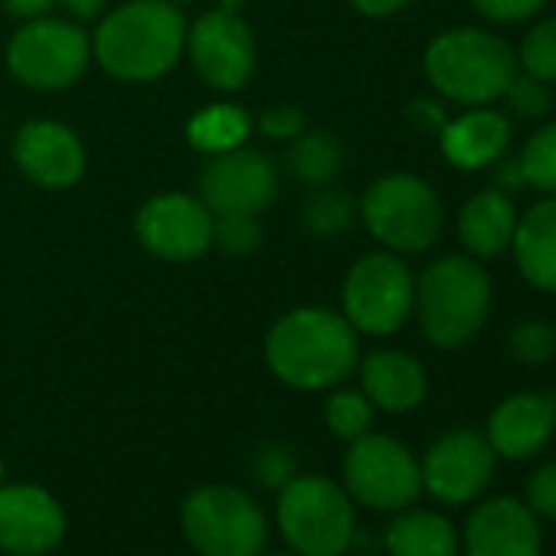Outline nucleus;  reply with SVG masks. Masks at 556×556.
<instances>
[{
	"instance_id": "obj_1",
	"label": "nucleus",
	"mask_w": 556,
	"mask_h": 556,
	"mask_svg": "<svg viewBox=\"0 0 556 556\" xmlns=\"http://www.w3.org/2000/svg\"><path fill=\"white\" fill-rule=\"evenodd\" d=\"M361 357L351 321L328 308H295L278 318L265 341L271 374L295 390H325L341 383Z\"/></svg>"
},
{
	"instance_id": "obj_2",
	"label": "nucleus",
	"mask_w": 556,
	"mask_h": 556,
	"mask_svg": "<svg viewBox=\"0 0 556 556\" xmlns=\"http://www.w3.org/2000/svg\"><path fill=\"white\" fill-rule=\"evenodd\" d=\"M187 24L170 0H131L96 30L92 50L105 73L125 83L164 76L184 53Z\"/></svg>"
},
{
	"instance_id": "obj_3",
	"label": "nucleus",
	"mask_w": 556,
	"mask_h": 556,
	"mask_svg": "<svg viewBox=\"0 0 556 556\" xmlns=\"http://www.w3.org/2000/svg\"><path fill=\"white\" fill-rule=\"evenodd\" d=\"M413 312L426 341L439 351H458L478 338L491 312V275L471 255H442L416 282Z\"/></svg>"
},
{
	"instance_id": "obj_4",
	"label": "nucleus",
	"mask_w": 556,
	"mask_h": 556,
	"mask_svg": "<svg viewBox=\"0 0 556 556\" xmlns=\"http://www.w3.org/2000/svg\"><path fill=\"white\" fill-rule=\"evenodd\" d=\"M426 79L432 89L455 105H494L504 99L510 79L517 76V53L488 30L452 27L439 34L426 50Z\"/></svg>"
},
{
	"instance_id": "obj_5",
	"label": "nucleus",
	"mask_w": 556,
	"mask_h": 556,
	"mask_svg": "<svg viewBox=\"0 0 556 556\" xmlns=\"http://www.w3.org/2000/svg\"><path fill=\"white\" fill-rule=\"evenodd\" d=\"M278 527L302 556H341L357 533L354 497L325 475L289 478L278 491Z\"/></svg>"
},
{
	"instance_id": "obj_6",
	"label": "nucleus",
	"mask_w": 556,
	"mask_h": 556,
	"mask_svg": "<svg viewBox=\"0 0 556 556\" xmlns=\"http://www.w3.org/2000/svg\"><path fill=\"white\" fill-rule=\"evenodd\" d=\"M361 216L377 242L393 252H426L442 232V200L416 174H387L370 184Z\"/></svg>"
},
{
	"instance_id": "obj_7",
	"label": "nucleus",
	"mask_w": 556,
	"mask_h": 556,
	"mask_svg": "<svg viewBox=\"0 0 556 556\" xmlns=\"http://www.w3.org/2000/svg\"><path fill=\"white\" fill-rule=\"evenodd\" d=\"M184 533L200 556H262L268 523L262 507L232 484H203L184 501Z\"/></svg>"
},
{
	"instance_id": "obj_8",
	"label": "nucleus",
	"mask_w": 556,
	"mask_h": 556,
	"mask_svg": "<svg viewBox=\"0 0 556 556\" xmlns=\"http://www.w3.org/2000/svg\"><path fill=\"white\" fill-rule=\"evenodd\" d=\"M344 318L354 331L387 338L396 334L416 302V278L396 252H370L357 258L344 278Z\"/></svg>"
},
{
	"instance_id": "obj_9",
	"label": "nucleus",
	"mask_w": 556,
	"mask_h": 556,
	"mask_svg": "<svg viewBox=\"0 0 556 556\" xmlns=\"http://www.w3.org/2000/svg\"><path fill=\"white\" fill-rule=\"evenodd\" d=\"M344 491L370 510L396 514L422 494L419 458L400 439L367 432L344 455Z\"/></svg>"
},
{
	"instance_id": "obj_10",
	"label": "nucleus",
	"mask_w": 556,
	"mask_h": 556,
	"mask_svg": "<svg viewBox=\"0 0 556 556\" xmlns=\"http://www.w3.org/2000/svg\"><path fill=\"white\" fill-rule=\"evenodd\" d=\"M497 455L478 429L442 432L422 455V491L445 507H462L481 497L494 478Z\"/></svg>"
},
{
	"instance_id": "obj_11",
	"label": "nucleus",
	"mask_w": 556,
	"mask_h": 556,
	"mask_svg": "<svg viewBox=\"0 0 556 556\" xmlns=\"http://www.w3.org/2000/svg\"><path fill=\"white\" fill-rule=\"evenodd\" d=\"M8 63L34 89H66L89 66V40L70 21H30L14 34Z\"/></svg>"
},
{
	"instance_id": "obj_12",
	"label": "nucleus",
	"mask_w": 556,
	"mask_h": 556,
	"mask_svg": "<svg viewBox=\"0 0 556 556\" xmlns=\"http://www.w3.org/2000/svg\"><path fill=\"white\" fill-rule=\"evenodd\" d=\"M278 190L275 164L258 151L213 154L200 170V200L213 216H258Z\"/></svg>"
},
{
	"instance_id": "obj_13",
	"label": "nucleus",
	"mask_w": 556,
	"mask_h": 556,
	"mask_svg": "<svg viewBox=\"0 0 556 556\" xmlns=\"http://www.w3.org/2000/svg\"><path fill=\"white\" fill-rule=\"evenodd\" d=\"M135 232L151 255L164 262H190L213 245V213L200 197L161 193L141 206Z\"/></svg>"
},
{
	"instance_id": "obj_14",
	"label": "nucleus",
	"mask_w": 556,
	"mask_h": 556,
	"mask_svg": "<svg viewBox=\"0 0 556 556\" xmlns=\"http://www.w3.org/2000/svg\"><path fill=\"white\" fill-rule=\"evenodd\" d=\"M187 50L203 83L223 92L242 89L255 70L252 34L232 11L203 14L187 34Z\"/></svg>"
},
{
	"instance_id": "obj_15",
	"label": "nucleus",
	"mask_w": 556,
	"mask_h": 556,
	"mask_svg": "<svg viewBox=\"0 0 556 556\" xmlns=\"http://www.w3.org/2000/svg\"><path fill=\"white\" fill-rule=\"evenodd\" d=\"M543 520L510 494L481 501L462 530L465 556H540L543 553Z\"/></svg>"
},
{
	"instance_id": "obj_16",
	"label": "nucleus",
	"mask_w": 556,
	"mask_h": 556,
	"mask_svg": "<svg viewBox=\"0 0 556 556\" xmlns=\"http://www.w3.org/2000/svg\"><path fill=\"white\" fill-rule=\"evenodd\" d=\"M66 536L60 501L37 484H0V549L11 556H43Z\"/></svg>"
},
{
	"instance_id": "obj_17",
	"label": "nucleus",
	"mask_w": 556,
	"mask_h": 556,
	"mask_svg": "<svg viewBox=\"0 0 556 556\" xmlns=\"http://www.w3.org/2000/svg\"><path fill=\"white\" fill-rule=\"evenodd\" d=\"M556 435V393H510L504 396L484 426V439L497 458L527 462L536 458Z\"/></svg>"
},
{
	"instance_id": "obj_18",
	"label": "nucleus",
	"mask_w": 556,
	"mask_h": 556,
	"mask_svg": "<svg viewBox=\"0 0 556 556\" xmlns=\"http://www.w3.org/2000/svg\"><path fill=\"white\" fill-rule=\"evenodd\" d=\"M17 167L47 190L73 187L86 170L83 141L60 122H30L14 138Z\"/></svg>"
},
{
	"instance_id": "obj_19",
	"label": "nucleus",
	"mask_w": 556,
	"mask_h": 556,
	"mask_svg": "<svg viewBox=\"0 0 556 556\" xmlns=\"http://www.w3.org/2000/svg\"><path fill=\"white\" fill-rule=\"evenodd\" d=\"M439 148L445 161L458 170H484L501 161L510 148V122L504 112L478 105L448 118L439 131Z\"/></svg>"
},
{
	"instance_id": "obj_20",
	"label": "nucleus",
	"mask_w": 556,
	"mask_h": 556,
	"mask_svg": "<svg viewBox=\"0 0 556 556\" xmlns=\"http://www.w3.org/2000/svg\"><path fill=\"white\" fill-rule=\"evenodd\" d=\"M361 383L374 409H383L393 416L413 413L426 400V390H429L422 364L403 351L367 354L361 364Z\"/></svg>"
},
{
	"instance_id": "obj_21",
	"label": "nucleus",
	"mask_w": 556,
	"mask_h": 556,
	"mask_svg": "<svg viewBox=\"0 0 556 556\" xmlns=\"http://www.w3.org/2000/svg\"><path fill=\"white\" fill-rule=\"evenodd\" d=\"M517 219L520 213L514 206V197L497 187H488L465 200L458 213V239L471 258H497L510 249Z\"/></svg>"
},
{
	"instance_id": "obj_22",
	"label": "nucleus",
	"mask_w": 556,
	"mask_h": 556,
	"mask_svg": "<svg viewBox=\"0 0 556 556\" xmlns=\"http://www.w3.org/2000/svg\"><path fill=\"white\" fill-rule=\"evenodd\" d=\"M510 249L523 282L556 295V197H543L520 213Z\"/></svg>"
},
{
	"instance_id": "obj_23",
	"label": "nucleus",
	"mask_w": 556,
	"mask_h": 556,
	"mask_svg": "<svg viewBox=\"0 0 556 556\" xmlns=\"http://www.w3.org/2000/svg\"><path fill=\"white\" fill-rule=\"evenodd\" d=\"M383 546L390 556H458L462 540L448 517L422 507H403L383 530Z\"/></svg>"
},
{
	"instance_id": "obj_24",
	"label": "nucleus",
	"mask_w": 556,
	"mask_h": 556,
	"mask_svg": "<svg viewBox=\"0 0 556 556\" xmlns=\"http://www.w3.org/2000/svg\"><path fill=\"white\" fill-rule=\"evenodd\" d=\"M249 115L236 105H206L203 112H197L187 122V141L203 151V154H226L242 148V141L249 138Z\"/></svg>"
},
{
	"instance_id": "obj_25",
	"label": "nucleus",
	"mask_w": 556,
	"mask_h": 556,
	"mask_svg": "<svg viewBox=\"0 0 556 556\" xmlns=\"http://www.w3.org/2000/svg\"><path fill=\"white\" fill-rule=\"evenodd\" d=\"M289 170L305 180V184H328L338 170H341V144L325 135V131H312V135H299L292 138L289 148Z\"/></svg>"
},
{
	"instance_id": "obj_26",
	"label": "nucleus",
	"mask_w": 556,
	"mask_h": 556,
	"mask_svg": "<svg viewBox=\"0 0 556 556\" xmlns=\"http://www.w3.org/2000/svg\"><path fill=\"white\" fill-rule=\"evenodd\" d=\"M523 184L543 197H556V122L540 125L517 154Z\"/></svg>"
},
{
	"instance_id": "obj_27",
	"label": "nucleus",
	"mask_w": 556,
	"mask_h": 556,
	"mask_svg": "<svg viewBox=\"0 0 556 556\" xmlns=\"http://www.w3.org/2000/svg\"><path fill=\"white\" fill-rule=\"evenodd\" d=\"M325 419H328V429L338 439L354 442V439H361V435H367L374 429V403L357 390H338L328 400Z\"/></svg>"
},
{
	"instance_id": "obj_28",
	"label": "nucleus",
	"mask_w": 556,
	"mask_h": 556,
	"mask_svg": "<svg viewBox=\"0 0 556 556\" xmlns=\"http://www.w3.org/2000/svg\"><path fill=\"white\" fill-rule=\"evenodd\" d=\"M517 66L543 83H556V17H546L527 30L517 50Z\"/></svg>"
},
{
	"instance_id": "obj_29",
	"label": "nucleus",
	"mask_w": 556,
	"mask_h": 556,
	"mask_svg": "<svg viewBox=\"0 0 556 556\" xmlns=\"http://www.w3.org/2000/svg\"><path fill=\"white\" fill-rule=\"evenodd\" d=\"M354 219V203L348 193L321 187L305 203V226L318 236H334Z\"/></svg>"
},
{
	"instance_id": "obj_30",
	"label": "nucleus",
	"mask_w": 556,
	"mask_h": 556,
	"mask_svg": "<svg viewBox=\"0 0 556 556\" xmlns=\"http://www.w3.org/2000/svg\"><path fill=\"white\" fill-rule=\"evenodd\" d=\"M507 354L527 367L546 364L556 354V331L543 321H520L507 331Z\"/></svg>"
},
{
	"instance_id": "obj_31",
	"label": "nucleus",
	"mask_w": 556,
	"mask_h": 556,
	"mask_svg": "<svg viewBox=\"0 0 556 556\" xmlns=\"http://www.w3.org/2000/svg\"><path fill=\"white\" fill-rule=\"evenodd\" d=\"M504 99H507L510 112L520 115V118H543V115L553 109L549 83H543V79H536V76H530V73H520V70H517V76L510 79Z\"/></svg>"
},
{
	"instance_id": "obj_32",
	"label": "nucleus",
	"mask_w": 556,
	"mask_h": 556,
	"mask_svg": "<svg viewBox=\"0 0 556 556\" xmlns=\"http://www.w3.org/2000/svg\"><path fill=\"white\" fill-rule=\"evenodd\" d=\"M262 229L258 216H213V242L229 255H245L258 249Z\"/></svg>"
},
{
	"instance_id": "obj_33",
	"label": "nucleus",
	"mask_w": 556,
	"mask_h": 556,
	"mask_svg": "<svg viewBox=\"0 0 556 556\" xmlns=\"http://www.w3.org/2000/svg\"><path fill=\"white\" fill-rule=\"evenodd\" d=\"M523 504L540 517L556 523V458L536 465L523 484Z\"/></svg>"
},
{
	"instance_id": "obj_34",
	"label": "nucleus",
	"mask_w": 556,
	"mask_h": 556,
	"mask_svg": "<svg viewBox=\"0 0 556 556\" xmlns=\"http://www.w3.org/2000/svg\"><path fill=\"white\" fill-rule=\"evenodd\" d=\"M468 4L491 24H523L546 8V0H468Z\"/></svg>"
},
{
	"instance_id": "obj_35",
	"label": "nucleus",
	"mask_w": 556,
	"mask_h": 556,
	"mask_svg": "<svg viewBox=\"0 0 556 556\" xmlns=\"http://www.w3.org/2000/svg\"><path fill=\"white\" fill-rule=\"evenodd\" d=\"M262 131L275 141H292L305 131V115L292 105H275L258 118Z\"/></svg>"
},
{
	"instance_id": "obj_36",
	"label": "nucleus",
	"mask_w": 556,
	"mask_h": 556,
	"mask_svg": "<svg viewBox=\"0 0 556 556\" xmlns=\"http://www.w3.org/2000/svg\"><path fill=\"white\" fill-rule=\"evenodd\" d=\"M409 118L419 125V128H426V131H442L445 128V112H442V105L439 102H432V99H419V102H413L409 105Z\"/></svg>"
},
{
	"instance_id": "obj_37",
	"label": "nucleus",
	"mask_w": 556,
	"mask_h": 556,
	"mask_svg": "<svg viewBox=\"0 0 556 556\" xmlns=\"http://www.w3.org/2000/svg\"><path fill=\"white\" fill-rule=\"evenodd\" d=\"M491 167H494V187H497V190L514 193V190L527 187V184H523V174H520L517 157H507V154H504V157H501V161H494Z\"/></svg>"
},
{
	"instance_id": "obj_38",
	"label": "nucleus",
	"mask_w": 556,
	"mask_h": 556,
	"mask_svg": "<svg viewBox=\"0 0 556 556\" xmlns=\"http://www.w3.org/2000/svg\"><path fill=\"white\" fill-rule=\"evenodd\" d=\"M351 4L364 17H390V14H400L409 0H351Z\"/></svg>"
},
{
	"instance_id": "obj_39",
	"label": "nucleus",
	"mask_w": 556,
	"mask_h": 556,
	"mask_svg": "<svg viewBox=\"0 0 556 556\" xmlns=\"http://www.w3.org/2000/svg\"><path fill=\"white\" fill-rule=\"evenodd\" d=\"M4 8L11 14H17V17L34 21V17H40V14H47L53 8V0H4Z\"/></svg>"
},
{
	"instance_id": "obj_40",
	"label": "nucleus",
	"mask_w": 556,
	"mask_h": 556,
	"mask_svg": "<svg viewBox=\"0 0 556 556\" xmlns=\"http://www.w3.org/2000/svg\"><path fill=\"white\" fill-rule=\"evenodd\" d=\"M60 4H63L73 17H79V21H92L96 14H102L105 0H60Z\"/></svg>"
},
{
	"instance_id": "obj_41",
	"label": "nucleus",
	"mask_w": 556,
	"mask_h": 556,
	"mask_svg": "<svg viewBox=\"0 0 556 556\" xmlns=\"http://www.w3.org/2000/svg\"><path fill=\"white\" fill-rule=\"evenodd\" d=\"M271 556H302V553H271Z\"/></svg>"
},
{
	"instance_id": "obj_42",
	"label": "nucleus",
	"mask_w": 556,
	"mask_h": 556,
	"mask_svg": "<svg viewBox=\"0 0 556 556\" xmlns=\"http://www.w3.org/2000/svg\"><path fill=\"white\" fill-rule=\"evenodd\" d=\"M170 4H190V0H170Z\"/></svg>"
},
{
	"instance_id": "obj_43",
	"label": "nucleus",
	"mask_w": 556,
	"mask_h": 556,
	"mask_svg": "<svg viewBox=\"0 0 556 556\" xmlns=\"http://www.w3.org/2000/svg\"><path fill=\"white\" fill-rule=\"evenodd\" d=\"M0 478H4V465H0Z\"/></svg>"
},
{
	"instance_id": "obj_44",
	"label": "nucleus",
	"mask_w": 556,
	"mask_h": 556,
	"mask_svg": "<svg viewBox=\"0 0 556 556\" xmlns=\"http://www.w3.org/2000/svg\"><path fill=\"white\" fill-rule=\"evenodd\" d=\"M553 357H556V354H553Z\"/></svg>"
}]
</instances>
